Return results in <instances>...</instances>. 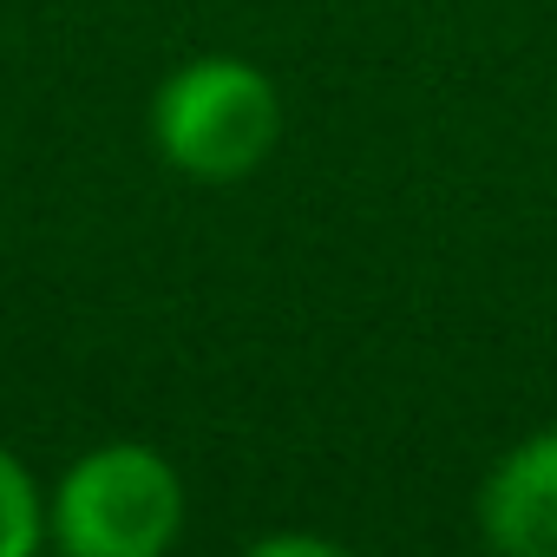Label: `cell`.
Returning <instances> with one entry per match:
<instances>
[{
  "label": "cell",
  "instance_id": "cell-3",
  "mask_svg": "<svg viewBox=\"0 0 557 557\" xmlns=\"http://www.w3.org/2000/svg\"><path fill=\"white\" fill-rule=\"evenodd\" d=\"M485 537L511 557H557V433L524 440L479 498Z\"/></svg>",
  "mask_w": 557,
  "mask_h": 557
},
{
  "label": "cell",
  "instance_id": "cell-2",
  "mask_svg": "<svg viewBox=\"0 0 557 557\" xmlns=\"http://www.w3.org/2000/svg\"><path fill=\"white\" fill-rule=\"evenodd\" d=\"M184 524L177 472L145 446H106L66 472L60 537L79 557H158Z\"/></svg>",
  "mask_w": 557,
  "mask_h": 557
},
{
  "label": "cell",
  "instance_id": "cell-1",
  "mask_svg": "<svg viewBox=\"0 0 557 557\" xmlns=\"http://www.w3.org/2000/svg\"><path fill=\"white\" fill-rule=\"evenodd\" d=\"M283 132L275 86L243 60H197L158 92V145L177 171L230 184L256 171Z\"/></svg>",
  "mask_w": 557,
  "mask_h": 557
},
{
  "label": "cell",
  "instance_id": "cell-4",
  "mask_svg": "<svg viewBox=\"0 0 557 557\" xmlns=\"http://www.w3.org/2000/svg\"><path fill=\"white\" fill-rule=\"evenodd\" d=\"M40 537V498H34V479L0 453V557H27Z\"/></svg>",
  "mask_w": 557,
  "mask_h": 557
}]
</instances>
